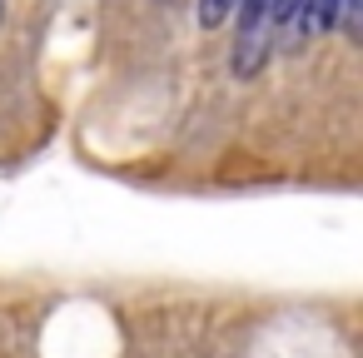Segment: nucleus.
Wrapping results in <instances>:
<instances>
[{
  "label": "nucleus",
  "mask_w": 363,
  "mask_h": 358,
  "mask_svg": "<svg viewBox=\"0 0 363 358\" xmlns=\"http://www.w3.org/2000/svg\"><path fill=\"white\" fill-rule=\"evenodd\" d=\"M333 21H338V0H298L294 6V21L284 26L294 40H308V35H323V30H333Z\"/></svg>",
  "instance_id": "1"
},
{
  "label": "nucleus",
  "mask_w": 363,
  "mask_h": 358,
  "mask_svg": "<svg viewBox=\"0 0 363 358\" xmlns=\"http://www.w3.org/2000/svg\"><path fill=\"white\" fill-rule=\"evenodd\" d=\"M358 11H363V0H338V21L333 26L343 35H358Z\"/></svg>",
  "instance_id": "2"
}]
</instances>
